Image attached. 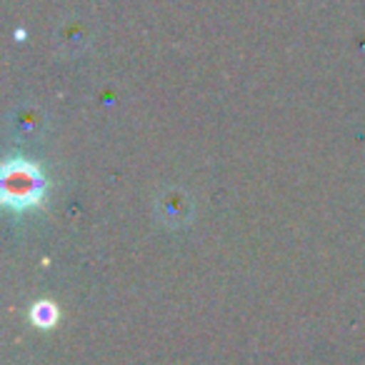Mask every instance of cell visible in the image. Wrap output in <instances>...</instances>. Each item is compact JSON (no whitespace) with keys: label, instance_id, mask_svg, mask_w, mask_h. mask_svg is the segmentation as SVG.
<instances>
[{"label":"cell","instance_id":"6da1fadb","mask_svg":"<svg viewBox=\"0 0 365 365\" xmlns=\"http://www.w3.org/2000/svg\"><path fill=\"white\" fill-rule=\"evenodd\" d=\"M43 178L31 163H11L3 173V195L11 205H31L41 198Z\"/></svg>","mask_w":365,"mask_h":365},{"label":"cell","instance_id":"7a4b0ae2","mask_svg":"<svg viewBox=\"0 0 365 365\" xmlns=\"http://www.w3.org/2000/svg\"><path fill=\"white\" fill-rule=\"evenodd\" d=\"M33 320H36L38 325H53L56 323V308H53L48 300H43V303H38L36 308H33Z\"/></svg>","mask_w":365,"mask_h":365}]
</instances>
